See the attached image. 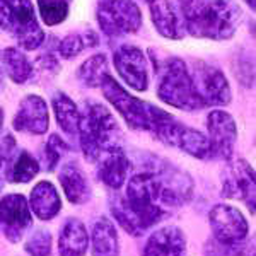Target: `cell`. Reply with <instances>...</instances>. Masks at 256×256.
<instances>
[{"label":"cell","instance_id":"cell-1","mask_svg":"<svg viewBox=\"0 0 256 256\" xmlns=\"http://www.w3.org/2000/svg\"><path fill=\"white\" fill-rule=\"evenodd\" d=\"M164 186L159 172H138L128 183L126 196L113 200L111 210L123 229L142 234L164 217Z\"/></svg>","mask_w":256,"mask_h":256},{"label":"cell","instance_id":"cell-2","mask_svg":"<svg viewBox=\"0 0 256 256\" xmlns=\"http://www.w3.org/2000/svg\"><path fill=\"white\" fill-rule=\"evenodd\" d=\"M180 7L186 30L196 38H232L242 18L234 0H180Z\"/></svg>","mask_w":256,"mask_h":256},{"label":"cell","instance_id":"cell-3","mask_svg":"<svg viewBox=\"0 0 256 256\" xmlns=\"http://www.w3.org/2000/svg\"><path fill=\"white\" fill-rule=\"evenodd\" d=\"M77 134L80 137V147L89 160H98L106 150L120 148L122 132L113 114L99 102L86 106L80 114Z\"/></svg>","mask_w":256,"mask_h":256},{"label":"cell","instance_id":"cell-4","mask_svg":"<svg viewBox=\"0 0 256 256\" xmlns=\"http://www.w3.org/2000/svg\"><path fill=\"white\" fill-rule=\"evenodd\" d=\"M101 88L106 99L120 111V114L128 125L135 128V130H147L156 134V130L166 120L171 118V114L166 113V111L156 108L150 102L140 101L135 96H132L130 92H126L110 74L101 82Z\"/></svg>","mask_w":256,"mask_h":256},{"label":"cell","instance_id":"cell-5","mask_svg":"<svg viewBox=\"0 0 256 256\" xmlns=\"http://www.w3.org/2000/svg\"><path fill=\"white\" fill-rule=\"evenodd\" d=\"M158 94L164 102L178 110L195 111L205 106L198 96L186 64L180 58H171L162 65Z\"/></svg>","mask_w":256,"mask_h":256},{"label":"cell","instance_id":"cell-6","mask_svg":"<svg viewBox=\"0 0 256 256\" xmlns=\"http://www.w3.org/2000/svg\"><path fill=\"white\" fill-rule=\"evenodd\" d=\"M98 20L104 34L116 38L137 32L142 26V14L132 0H101Z\"/></svg>","mask_w":256,"mask_h":256},{"label":"cell","instance_id":"cell-7","mask_svg":"<svg viewBox=\"0 0 256 256\" xmlns=\"http://www.w3.org/2000/svg\"><path fill=\"white\" fill-rule=\"evenodd\" d=\"M0 2L6 6L14 20L12 34L16 36L18 43L24 50L38 48L44 40V32L40 28L31 0H0Z\"/></svg>","mask_w":256,"mask_h":256},{"label":"cell","instance_id":"cell-8","mask_svg":"<svg viewBox=\"0 0 256 256\" xmlns=\"http://www.w3.org/2000/svg\"><path fill=\"white\" fill-rule=\"evenodd\" d=\"M156 135L168 146H174L193 158L207 159L210 158V146L208 138L198 130L188 128L178 123L174 118H169L156 130Z\"/></svg>","mask_w":256,"mask_h":256},{"label":"cell","instance_id":"cell-9","mask_svg":"<svg viewBox=\"0 0 256 256\" xmlns=\"http://www.w3.org/2000/svg\"><path fill=\"white\" fill-rule=\"evenodd\" d=\"M190 76L205 106H222L230 101V88L224 74L218 68L205 64H196L193 74Z\"/></svg>","mask_w":256,"mask_h":256},{"label":"cell","instance_id":"cell-10","mask_svg":"<svg viewBox=\"0 0 256 256\" xmlns=\"http://www.w3.org/2000/svg\"><path fill=\"white\" fill-rule=\"evenodd\" d=\"M208 218L214 236L222 244H236L246 238L248 222L244 216L232 205H216L210 210Z\"/></svg>","mask_w":256,"mask_h":256},{"label":"cell","instance_id":"cell-11","mask_svg":"<svg viewBox=\"0 0 256 256\" xmlns=\"http://www.w3.org/2000/svg\"><path fill=\"white\" fill-rule=\"evenodd\" d=\"M208 128V146H210V158L229 159L232 154L234 144H236V123L230 114L226 111H212L207 118Z\"/></svg>","mask_w":256,"mask_h":256},{"label":"cell","instance_id":"cell-12","mask_svg":"<svg viewBox=\"0 0 256 256\" xmlns=\"http://www.w3.org/2000/svg\"><path fill=\"white\" fill-rule=\"evenodd\" d=\"M0 226L12 242H18L31 226V212L22 195L12 193L0 200Z\"/></svg>","mask_w":256,"mask_h":256},{"label":"cell","instance_id":"cell-13","mask_svg":"<svg viewBox=\"0 0 256 256\" xmlns=\"http://www.w3.org/2000/svg\"><path fill=\"white\" fill-rule=\"evenodd\" d=\"M114 67L120 77L135 90H146L148 86V64L146 55L135 46H122L114 53Z\"/></svg>","mask_w":256,"mask_h":256},{"label":"cell","instance_id":"cell-14","mask_svg":"<svg viewBox=\"0 0 256 256\" xmlns=\"http://www.w3.org/2000/svg\"><path fill=\"white\" fill-rule=\"evenodd\" d=\"M224 196L244 200L248 207L253 212L254 208V172L251 166L244 160L232 162L224 172Z\"/></svg>","mask_w":256,"mask_h":256},{"label":"cell","instance_id":"cell-15","mask_svg":"<svg viewBox=\"0 0 256 256\" xmlns=\"http://www.w3.org/2000/svg\"><path fill=\"white\" fill-rule=\"evenodd\" d=\"M48 108L40 96H26L20 102L14 118V128L18 132H28L32 135H43L48 130Z\"/></svg>","mask_w":256,"mask_h":256},{"label":"cell","instance_id":"cell-16","mask_svg":"<svg viewBox=\"0 0 256 256\" xmlns=\"http://www.w3.org/2000/svg\"><path fill=\"white\" fill-rule=\"evenodd\" d=\"M184 236L176 227H164L148 238L142 256H184Z\"/></svg>","mask_w":256,"mask_h":256},{"label":"cell","instance_id":"cell-17","mask_svg":"<svg viewBox=\"0 0 256 256\" xmlns=\"http://www.w3.org/2000/svg\"><path fill=\"white\" fill-rule=\"evenodd\" d=\"M150 16L159 34L169 40L183 38V22L171 0H152Z\"/></svg>","mask_w":256,"mask_h":256},{"label":"cell","instance_id":"cell-18","mask_svg":"<svg viewBox=\"0 0 256 256\" xmlns=\"http://www.w3.org/2000/svg\"><path fill=\"white\" fill-rule=\"evenodd\" d=\"M99 178L110 188L118 190L123 186L128 172V159L120 148L106 150L99 156Z\"/></svg>","mask_w":256,"mask_h":256},{"label":"cell","instance_id":"cell-19","mask_svg":"<svg viewBox=\"0 0 256 256\" xmlns=\"http://www.w3.org/2000/svg\"><path fill=\"white\" fill-rule=\"evenodd\" d=\"M89 244L86 227L77 218H68L62 227L58 239L60 256H84Z\"/></svg>","mask_w":256,"mask_h":256},{"label":"cell","instance_id":"cell-20","mask_svg":"<svg viewBox=\"0 0 256 256\" xmlns=\"http://www.w3.org/2000/svg\"><path fill=\"white\" fill-rule=\"evenodd\" d=\"M92 256H118V232L110 218H98L90 232Z\"/></svg>","mask_w":256,"mask_h":256},{"label":"cell","instance_id":"cell-21","mask_svg":"<svg viewBox=\"0 0 256 256\" xmlns=\"http://www.w3.org/2000/svg\"><path fill=\"white\" fill-rule=\"evenodd\" d=\"M62 202L55 186L48 181H41L31 192V208L41 220H50L60 212Z\"/></svg>","mask_w":256,"mask_h":256},{"label":"cell","instance_id":"cell-22","mask_svg":"<svg viewBox=\"0 0 256 256\" xmlns=\"http://www.w3.org/2000/svg\"><path fill=\"white\" fill-rule=\"evenodd\" d=\"M60 183L70 204L79 205V204L88 202V198L90 195L89 183H88V180H86L84 172H82L76 164H67V166L62 169Z\"/></svg>","mask_w":256,"mask_h":256},{"label":"cell","instance_id":"cell-23","mask_svg":"<svg viewBox=\"0 0 256 256\" xmlns=\"http://www.w3.org/2000/svg\"><path fill=\"white\" fill-rule=\"evenodd\" d=\"M0 60L2 65L6 68L7 76L10 77L16 84H22L31 77L32 74V65L30 64V60L26 58L22 52L16 48H6L0 53Z\"/></svg>","mask_w":256,"mask_h":256},{"label":"cell","instance_id":"cell-24","mask_svg":"<svg viewBox=\"0 0 256 256\" xmlns=\"http://www.w3.org/2000/svg\"><path fill=\"white\" fill-rule=\"evenodd\" d=\"M53 110H55L56 122H58L62 130L68 135H76L80 120V113L76 102L65 94H56L53 98Z\"/></svg>","mask_w":256,"mask_h":256},{"label":"cell","instance_id":"cell-25","mask_svg":"<svg viewBox=\"0 0 256 256\" xmlns=\"http://www.w3.org/2000/svg\"><path fill=\"white\" fill-rule=\"evenodd\" d=\"M108 76V62H106L104 55H96L90 56L88 62L80 65L79 68V77L89 88H96L101 86V82L104 80V77Z\"/></svg>","mask_w":256,"mask_h":256},{"label":"cell","instance_id":"cell-26","mask_svg":"<svg viewBox=\"0 0 256 256\" xmlns=\"http://www.w3.org/2000/svg\"><path fill=\"white\" fill-rule=\"evenodd\" d=\"M40 171V164L38 160L32 158L28 152H20L19 158L12 162V166L9 169V180L14 183H28L32 178L38 174Z\"/></svg>","mask_w":256,"mask_h":256},{"label":"cell","instance_id":"cell-27","mask_svg":"<svg viewBox=\"0 0 256 256\" xmlns=\"http://www.w3.org/2000/svg\"><path fill=\"white\" fill-rule=\"evenodd\" d=\"M68 4L70 0H38L43 22H46L48 26H56V24L64 22V19L68 14Z\"/></svg>","mask_w":256,"mask_h":256},{"label":"cell","instance_id":"cell-28","mask_svg":"<svg viewBox=\"0 0 256 256\" xmlns=\"http://www.w3.org/2000/svg\"><path fill=\"white\" fill-rule=\"evenodd\" d=\"M98 44V38L92 32H86V34H70L65 40H62L58 52L64 58H74L76 55H79L84 48L94 46Z\"/></svg>","mask_w":256,"mask_h":256},{"label":"cell","instance_id":"cell-29","mask_svg":"<svg viewBox=\"0 0 256 256\" xmlns=\"http://www.w3.org/2000/svg\"><path fill=\"white\" fill-rule=\"evenodd\" d=\"M26 251L30 256H48L52 251V236L48 230H34L26 241Z\"/></svg>","mask_w":256,"mask_h":256},{"label":"cell","instance_id":"cell-30","mask_svg":"<svg viewBox=\"0 0 256 256\" xmlns=\"http://www.w3.org/2000/svg\"><path fill=\"white\" fill-rule=\"evenodd\" d=\"M12 152H14V138H12L10 135H7V137L0 142V190L4 188V183H6V180L9 178Z\"/></svg>","mask_w":256,"mask_h":256},{"label":"cell","instance_id":"cell-31","mask_svg":"<svg viewBox=\"0 0 256 256\" xmlns=\"http://www.w3.org/2000/svg\"><path fill=\"white\" fill-rule=\"evenodd\" d=\"M67 152V144L62 140L58 135H52L46 144V162L48 169L56 168L58 160L62 159V156Z\"/></svg>","mask_w":256,"mask_h":256},{"label":"cell","instance_id":"cell-32","mask_svg":"<svg viewBox=\"0 0 256 256\" xmlns=\"http://www.w3.org/2000/svg\"><path fill=\"white\" fill-rule=\"evenodd\" d=\"M2 122H4V114H2V110H0V128H2Z\"/></svg>","mask_w":256,"mask_h":256},{"label":"cell","instance_id":"cell-33","mask_svg":"<svg viewBox=\"0 0 256 256\" xmlns=\"http://www.w3.org/2000/svg\"><path fill=\"white\" fill-rule=\"evenodd\" d=\"M147 2H152V0H147Z\"/></svg>","mask_w":256,"mask_h":256}]
</instances>
